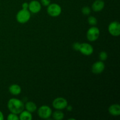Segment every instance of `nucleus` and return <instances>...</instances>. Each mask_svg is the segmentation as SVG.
<instances>
[{"label":"nucleus","mask_w":120,"mask_h":120,"mask_svg":"<svg viewBox=\"0 0 120 120\" xmlns=\"http://www.w3.org/2000/svg\"><path fill=\"white\" fill-rule=\"evenodd\" d=\"M7 107L11 112L19 114L24 110L25 105L21 100L18 98H13L8 101Z\"/></svg>","instance_id":"nucleus-1"},{"label":"nucleus","mask_w":120,"mask_h":120,"mask_svg":"<svg viewBox=\"0 0 120 120\" xmlns=\"http://www.w3.org/2000/svg\"><path fill=\"white\" fill-rule=\"evenodd\" d=\"M30 18V12L28 9H22L16 14V20L20 23H25Z\"/></svg>","instance_id":"nucleus-2"},{"label":"nucleus","mask_w":120,"mask_h":120,"mask_svg":"<svg viewBox=\"0 0 120 120\" xmlns=\"http://www.w3.org/2000/svg\"><path fill=\"white\" fill-rule=\"evenodd\" d=\"M47 12L52 17H56L60 15L62 12V8L57 4H50L48 6Z\"/></svg>","instance_id":"nucleus-3"},{"label":"nucleus","mask_w":120,"mask_h":120,"mask_svg":"<svg viewBox=\"0 0 120 120\" xmlns=\"http://www.w3.org/2000/svg\"><path fill=\"white\" fill-rule=\"evenodd\" d=\"M52 114V111L50 107L48 105H42L38 110V114L39 117L43 119H48Z\"/></svg>","instance_id":"nucleus-4"},{"label":"nucleus","mask_w":120,"mask_h":120,"mask_svg":"<svg viewBox=\"0 0 120 120\" xmlns=\"http://www.w3.org/2000/svg\"><path fill=\"white\" fill-rule=\"evenodd\" d=\"M100 30L96 26H91L87 32V38L90 42H94L98 38Z\"/></svg>","instance_id":"nucleus-5"},{"label":"nucleus","mask_w":120,"mask_h":120,"mask_svg":"<svg viewBox=\"0 0 120 120\" xmlns=\"http://www.w3.org/2000/svg\"><path fill=\"white\" fill-rule=\"evenodd\" d=\"M68 105V103L67 100L63 97H57L55 98L52 103L53 107L56 110H63L66 109Z\"/></svg>","instance_id":"nucleus-6"},{"label":"nucleus","mask_w":120,"mask_h":120,"mask_svg":"<svg viewBox=\"0 0 120 120\" xmlns=\"http://www.w3.org/2000/svg\"><path fill=\"white\" fill-rule=\"evenodd\" d=\"M109 32L114 36H118L120 34V24L117 21H113L109 25Z\"/></svg>","instance_id":"nucleus-7"},{"label":"nucleus","mask_w":120,"mask_h":120,"mask_svg":"<svg viewBox=\"0 0 120 120\" xmlns=\"http://www.w3.org/2000/svg\"><path fill=\"white\" fill-rule=\"evenodd\" d=\"M79 51L80 52V53H82L83 55L86 56H90L93 53V47L87 43H80Z\"/></svg>","instance_id":"nucleus-8"},{"label":"nucleus","mask_w":120,"mask_h":120,"mask_svg":"<svg viewBox=\"0 0 120 120\" xmlns=\"http://www.w3.org/2000/svg\"><path fill=\"white\" fill-rule=\"evenodd\" d=\"M105 69V64L103 61H98L93 64L91 67V70L93 73L96 75H98L103 72Z\"/></svg>","instance_id":"nucleus-9"},{"label":"nucleus","mask_w":120,"mask_h":120,"mask_svg":"<svg viewBox=\"0 0 120 120\" xmlns=\"http://www.w3.org/2000/svg\"><path fill=\"white\" fill-rule=\"evenodd\" d=\"M28 9L33 14H37L41 9V4L39 1L34 0L29 4Z\"/></svg>","instance_id":"nucleus-10"},{"label":"nucleus","mask_w":120,"mask_h":120,"mask_svg":"<svg viewBox=\"0 0 120 120\" xmlns=\"http://www.w3.org/2000/svg\"><path fill=\"white\" fill-rule=\"evenodd\" d=\"M105 6V3L103 0H96L92 5V9L95 12L101 11Z\"/></svg>","instance_id":"nucleus-11"},{"label":"nucleus","mask_w":120,"mask_h":120,"mask_svg":"<svg viewBox=\"0 0 120 120\" xmlns=\"http://www.w3.org/2000/svg\"><path fill=\"white\" fill-rule=\"evenodd\" d=\"M109 113L112 116H118L120 114V106L119 104H114L109 108Z\"/></svg>","instance_id":"nucleus-12"},{"label":"nucleus","mask_w":120,"mask_h":120,"mask_svg":"<svg viewBox=\"0 0 120 120\" xmlns=\"http://www.w3.org/2000/svg\"><path fill=\"white\" fill-rule=\"evenodd\" d=\"M9 91L11 94L17 96L21 93V87L18 84H12L9 86Z\"/></svg>","instance_id":"nucleus-13"},{"label":"nucleus","mask_w":120,"mask_h":120,"mask_svg":"<svg viewBox=\"0 0 120 120\" xmlns=\"http://www.w3.org/2000/svg\"><path fill=\"white\" fill-rule=\"evenodd\" d=\"M19 119L21 120H31L32 119V116L31 112H29L28 111H23L19 114Z\"/></svg>","instance_id":"nucleus-14"},{"label":"nucleus","mask_w":120,"mask_h":120,"mask_svg":"<svg viewBox=\"0 0 120 120\" xmlns=\"http://www.w3.org/2000/svg\"><path fill=\"white\" fill-rule=\"evenodd\" d=\"M25 108L26 109V110L32 113L36 111L37 109V106L36 104L33 101H28L25 105Z\"/></svg>","instance_id":"nucleus-15"},{"label":"nucleus","mask_w":120,"mask_h":120,"mask_svg":"<svg viewBox=\"0 0 120 120\" xmlns=\"http://www.w3.org/2000/svg\"><path fill=\"white\" fill-rule=\"evenodd\" d=\"M53 118L56 120H62L64 118V113L60 110H57L52 114Z\"/></svg>","instance_id":"nucleus-16"},{"label":"nucleus","mask_w":120,"mask_h":120,"mask_svg":"<svg viewBox=\"0 0 120 120\" xmlns=\"http://www.w3.org/2000/svg\"><path fill=\"white\" fill-rule=\"evenodd\" d=\"M88 22L90 25L94 26L97 23V19L94 16H89V18H88Z\"/></svg>","instance_id":"nucleus-17"},{"label":"nucleus","mask_w":120,"mask_h":120,"mask_svg":"<svg viewBox=\"0 0 120 120\" xmlns=\"http://www.w3.org/2000/svg\"><path fill=\"white\" fill-rule=\"evenodd\" d=\"M107 57L108 55L107 53V52H101L99 53V59L101 61H103H103L104 60H106Z\"/></svg>","instance_id":"nucleus-18"},{"label":"nucleus","mask_w":120,"mask_h":120,"mask_svg":"<svg viewBox=\"0 0 120 120\" xmlns=\"http://www.w3.org/2000/svg\"><path fill=\"white\" fill-rule=\"evenodd\" d=\"M7 119L8 120H18L19 117L17 116V114H16L12 113V112H11V114H9L8 115V117H7Z\"/></svg>","instance_id":"nucleus-19"},{"label":"nucleus","mask_w":120,"mask_h":120,"mask_svg":"<svg viewBox=\"0 0 120 120\" xmlns=\"http://www.w3.org/2000/svg\"><path fill=\"white\" fill-rule=\"evenodd\" d=\"M82 12L84 15H88L91 12V9L89 7H84L82 9Z\"/></svg>","instance_id":"nucleus-20"},{"label":"nucleus","mask_w":120,"mask_h":120,"mask_svg":"<svg viewBox=\"0 0 120 120\" xmlns=\"http://www.w3.org/2000/svg\"><path fill=\"white\" fill-rule=\"evenodd\" d=\"M80 46V43H79V42H76V43H75L73 44V48L75 50H76V51H79Z\"/></svg>","instance_id":"nucleus-21"},{"label":"nucleus","mask_w":120,"mask_h":120,"mask_svg":"<svg viewBox=\"0 0 120 120\" xmlns=\"http://www.w3.org/2000/svg\"><path fill=\"white\" fill-rule=\"evenodd\" d=\"M41 2L43 6H48L50 4V0H41Z\"/></svg>","instance_id":"nucleus-22"},{"label":"nucleus","mask_w":120,"mask_h":120,"mask_svg":"<svg viewBox=\"0 0 120 120\" xmlns=\"http://www.w3.org/2000/svg\"><path fill=\"white\" fill-rule=\"evenodd\" d=\"M28 6H29V4L27 3V2H24V3H23V4L22 5V9H28Z\"/></svg>","instance_id":"nucleus-23"},{"label":"nucleus","mask_w":120,"mask_h":120,"mask_svg":"<svg viewBox=\"0 0 120 120\" xmlns=\"http://www.w3.org/2000/svg\"><path fill=\"white\" fill-rule=\"evenodd\" d=\"M66 109H67V110H68V111H71V110H72V107L71 106V105H67V107H66Z\"/></svg>","instance_id":"nucleus-24"},{"label":"nucleus","mask_w":120,"mask_h":120,"mask_svg":"<svg viewBox=\"0 0 120 120\" xmlns=\"http://www.w3.org/2000/svg\"><path fill=\"white\" fill-rule=\"evenodd\" d=\"M4 117V114L1 111H0V120H3Z\"/></svg>","instance_id":"nucleus-25"}]
</instances>
